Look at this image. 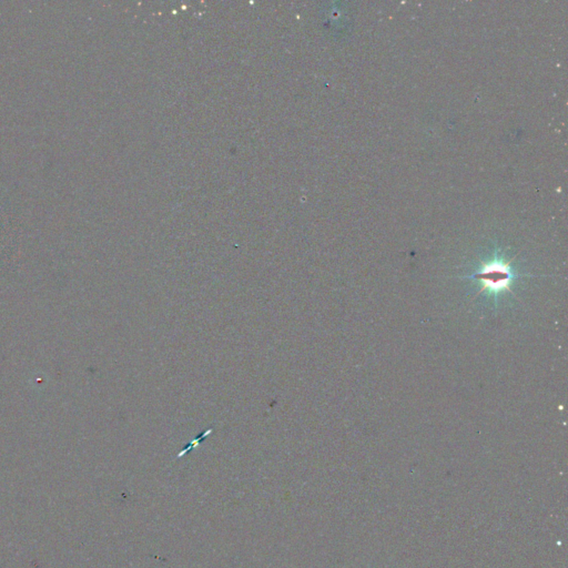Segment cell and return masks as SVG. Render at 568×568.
<instances>
[{
	"label": "cell",
	"instance_id": "obj_2",
	"mask_svg": "<svg viewBox=\"0 0 568 568\" xmlns=\"http://www.w3.org/2000/svg\"><path fill=\"white\" fill-rule=\"evenodd\" d=\"M212 432H213V428L210 427V428H209V430H207L206 432H203V433H201V434H199L196 438H193V440H192L190 443H189V444H188L186 447H184L180 453H179L178 457H181V456H183V455H186L188 452H190V451L194 450V448H196V447H198V446L200 445L201 443L204 441V438H206L208 435H210Z\"/></svg>",
	"mask_w": 568,
	"mask_h": 568
},
{
	"label": "cell",
	"instance_id": "obj_1",
	"mask_svg": "<svg viewBox=\"0 0 568 568\" xmlns=\"http://www.w3.org/2000/svg\"><path fill=\"white\" fill-rule=\"evenodd\" d=\"M475 278L483 284L482 291L490 290L498 292L508 288L511 283L512 273L510 263L504 261H492L478 272Z\"/></svg>",
	"mask_w": 568,
	"mask_h": 568
}]
</instances>
